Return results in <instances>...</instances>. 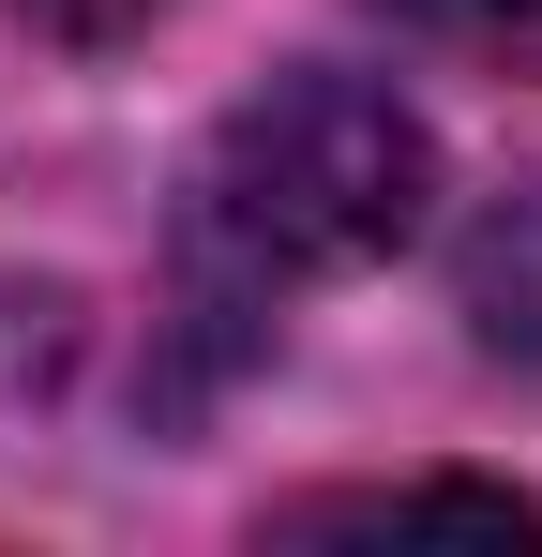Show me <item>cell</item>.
I'll use <instances>...</instances> for the list:
<instances>
[{
  "instance_id": "1",
  "label": "cell",
  "mask_w": 542,
  "mask_h": 557,
  "mask_svg": "<svg viewBox=\"0 0 542 557\" xmlns=\"http://www.w3.org/2000/svg\"><path fill=\"white\" fill-rule=\"evenodd\" d=\"M422 121L377 91V76H271L181 196V272L211 317H271L286 286L377 272L407 226H422Z\"/></svg>"
},
{
  "instance_id": "3",
  "label": "cell",
  "mask_w": 542,
  "mask_h": 557,
  "mask_svg": "<svg viewBox=\"0 0 542 557\" xmlns=\"http://www.w3.org/2000/svg\"><path fill=\"white\" fill-rule=\"evenodd\" d=\"M30 30H76V46H106V30H136V15H167V0H15Z\"/></svg>"
},
{
  "instance_id": "2",
  "label": "cell",
  "mask_w": 542,
  "mask_h": 557,
  "mask_svg": "<svg viewBox=\"0 0 542 557\" xmlns=\"http://www.w3.org/2000/svg\"><path fill=\"white\" fill-rule=\"evenodd\" d=\"M392 528H452V543H542L513 482H361V497H301L286 543H392Z\"/></svg>"
},
{
  "instance_id": "4",
  "label": "cell",
  "mask_w": 542,
  "mask_h": 557,
  "mask_svg": "<svg viewBox=\"0 0 542 557\" xmlns=\"http://www.w3.org/2000/svg\"><path fill=\"white\" fill-rule=\"evenodd\" d=\"M482 30H497L513 61H542V0H482Z\"/></svg>"
}]
</instances>
